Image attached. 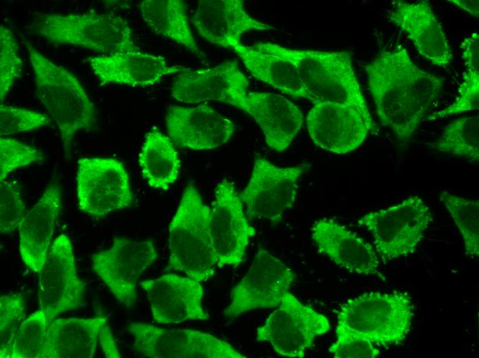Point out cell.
<instances>
[{"instance_id":"cell-25","label":"cell","mask_w":479,"mask_h":358,"mask_svg":"<svg viewBox=\"0 0 479 358\" xmlns=\"http://www.w3.org/2000/svg\"><path fill=\"white\" fill-rule=\"evenodd\" d=\"M61 203L60 187L50 184L18 227L21 257L33 272L39 273L45 262Z\"/></svg>"},{"instance_id":"cell-40","label":"cell","mask_w":479,"mask_h":358,"mask_svg":"<svg viewBox=\"0 0 479 358\" xmlns=\"http://www.w3.org/2000/svg\"><path fill=\"white\" fill-rule=\"evenodd\" d=\"M26 208L20 191L12 181L0 183V231L11 233L26 214Z\"/></svg>"},{"instance_id":"cell-20","label":"cell","mask_w":479,"mask_h":358,"mask_svg":"<svg viewBox=\"0 0 479 358\" xmlns=\"http://www.w3.org/2000/svg\"><path fill=\"white\" fill-rule=\"evenodd\" d=\"M310 232L317 251L340 268L358 275L383 278L374 247L337 220L319 219Z\"/></svg>"},{"instance_id":"cell-27","label":"cell","mask_w":479,"mask_h":358,"mask_svg":"<svg viewBox=\"0 0 479 358\" xmlns=\"http://www.w3.org/2000/svg\"><path fill=\"white\" fill-rule=\"evenodd\" d=\"M379 53L394 78L426 114L443 91L444 79L418 67L402 45Z\"/></svg>"},{"instance_id":"cell-31","label":"cell","mask_w":479,"mask_h":358,"mask_svg":"<svg viewBox=\"0 0 479 358\" xmlns=\"http://www.w3.org/2000/svg\"><path fill=\"white\" fill-rule=\"evenodd\" d=\"M465 65L462 83L458 89V96L453 103L445 109L427 116L435 120L457 115L479 108V34H469L460 45Z\"/></svg>"},{"instance_id":"cell-6","label":"cell","mask_w":479,"mask_h":358,"mask_svg":"<svg viewBox=\"0 0 479 358\" xmlns=\"http://www.w3.org/2000/svg\"><path fill=\"white\" fill-rule=\"evenodd\" d=\"M432 222V211L426 202L412 196L365 213L358 224L371 233L380 261L386 263L414 253Z\"/></svg>"},{"instance_id":"cell-19","label":"cell","mask_w":479,"mask_h":358,"mask_svg":"<svg viewBox=\"0 0 479 358\" xmlns=\"http://www.w3.org/2000/svg\"><path fill=\"white\" fill-rule=\"evenodd\" d=\"M147 293L152 315L159 324L206 320L202 306L204 290L200 282L174 273H165L140 282Z\"/></svg>"},{"instance_id":"cell-30","label":"cell","mask_w":479,"mask_h":358,"mask_svg":"<svg viewBox=\"0 0 479 358\" xmlns=\"http://www.w3.org/2000/svg\"><path fill=\"white\" fill-rule=\"evenodd\" d=\"M140 10L145 23L157 34L184 46L200 58L204 56L191 30L184 1L145 0Z\"/></svg>"},{"instance_id":"cell-35","label":"cell","mask_w":479,"mask_h":358,"mask_svg":"<svg viewBox=\"0 0 479 358\" xmlns=\"http://www.w3.org/2000/svg\"><path fill=\"white\" fill-rule=\"evenodd\" d=\"M25 316V304L21 295L0 297V357H11L13 341Z\"/></svg>"},{"instance_id":"cell-32","label":"cell","mask_w":479,"mask_h":358,"mask_svg":"<svg viewBox=\"0 0 479 358\" xmlns=\"http://www.w3.org/2000/svg\"><path fill=\"white\" fill-rule=\"evenodd\" d=\"M434 148L442 153L458 156L471 162L479 160V116L456 119L446 125Z\"/></svg>"},{"instance_id":"cell-34","label":"cell","mask_w":479,"mask_h":358,"mask_svg":"<svg viewBox=\"0 0 479 358\" xmlns=\"http://www.w3.org/2000/svg\"><path fill=\"white\" fill-rule=\"evenodd\" d=\"M46 328L41 309L24 319L14 339L10 358H43Z\"/></svg>"},{"instance_id":"cell-21","label":"cell","mask_w":479,"mask_h":358,"mask_svg":"<svg viewBox=\"0 0 479 358\" xmlns=\"http://www.w3.org/2000/svg\"><path fill=\"white\" fill-rule=\"evenodd\" d=\"M389 19L431 63L442 67L450 65L453 58L451 47L428 1H394Z\"/></svg>"},{"instance_id":"cell-15","label":"cell","mask_w":479,"mask_h":358,"mask_svg":"<svg viewBox=\"0 0 479 358\" xmlns=\"http://www.w3.org/2000/svg\"><path fill=\"white\" fill-rule=\"evenodd\" d=\"M308 112L306 126L318 147L337 154L354 151L374 130L354 107L335 102H318Z\"/></svg>"},{"instance_id":"cell-7","label":"cell","mask_w":479,"mask_h":358,"mask_svg":"<svg viewBox=\"0 0 479 358\" xmlns=\"http://www.w3.org/2000/svg\"><path fill=\"white\" fill-rule=\"evenodd\" d=\"M76 183L78 209L96 218L125 209L134 200L129 173L116 158L78 159Z\"/></svg>"},{"instance_id":"cell-12","label":"cell","mask_w":479,"mask_h":358,"mask_svg":"<svg viewBox=\"0 0 479 358\" xmlns=\"http://www.w3.org/2000/svg\"><path fill=\"white\" fill-rule=\"evenodd\" d=\"M294 280L289 267L260 248L246 274L233 287L223 314L233 319L251 310L277 307Z\"/></svg>"},{"instance_id":"cell-38","label":"cell","mask_w":479,"mask_h":358,"mask_svg":"<svg viewBox=\"0 0 479 358\" xmlns=\"http://www.w3.org/2000/svg\"><path fill=\"white\" fill-rule=\"evenodd\" d=\"M50 116L25 108L0 105V134L5 137L50 125Z\"/></svg>"},{"instance_id":"cell-41","label":"cell","mask_w":479,"mask_h":358,"mask_svg":"<svg viewBox=\"0 0 479 358\" xmlns=\"http://www.w3.org/2000/svg\"><path fill=\"white\" fill-rule=\"evenodd\" d=\"M98 339L106 357L118 358L122 357L108 323L101 328Z\"/></svg>"},{"instance_id":"cell-14","label":"cell","mask_w":479,"mask_h":358,"mask_svg":"<svg viewBox=\"0 0 479 358\" xmlns=\"http://www.w3.org/2000/svg\"><path fill=\"white\" fill-rule=\"evenodd\" d=\"M214 196L209 232L217 266L236 267L242 262L255 231L248 222L233 182L226 178L221 180L215 187Z\"/></svg>"},{"instance_id":"cell-37","label":"cell","mask_w":479,"mask_h":358,"mask_svg":"<svg viewBox=\"0 0 479 358\" xmlns=\"http://www.w3.org/2000/svg\"><path fill=\"white\" fill-rule=\"evenodd\" d=\"M43 153L23 142L10 137L0 138V181L12 171L30 164L42 163Z\"/></svg>"},{"instance_id":"cell-24","label":"cell","mask_w":479,"mask_h":358,"mask_svg":"<svg viewBox=\"0 0 479 358\" xmlns=\"http://www.w3.org/2000/svg\"><path fill=\"white\" fill-rule=\"evenodd\" d=\"M237 108L253 117L261 128L266 144L277 151L290 146L304 121L296 105L275 93L248 92Z\"/></svg>"},{"instance_id":"cell-1","label":"cell","mask_w":479,"mask_h":358,"mask_svg":"<svg viewBox=\"0 0 479 358\" xmlns=\"http://www.w3.org/2000/svg\"><path fill=\"white\" fill-rule=\"evenodd\" d=\"M250 47L292 63L312 103L335 102L354 107L367 123L373 129L376 128L349 52L297 50L271 43H258Z\"/></svg>"},{"instance_id":"cell-17","label":"cell","mask_w":479,"mask_h":358,"mask_svg":"<svg viewBox=\"0 0 479 358\" xmlns=\"http://www.w3.org/2000/svg\"><path fill=\"white\" fill-rule=\"evenodd\" d=\"M249 83L236 61L211 68L180 72L172 84L173 97L182 103L219 101L237 108L248 93Z\"/></svg>"},{"instance_id":"cell-11","label":"cell","mask_w":479,"mask_h":358,"mask_svg":"<svg viewBox=\"0 0 479 358\" xmlns=\"http://www.w3.org/2000/svg\"><path fill=\"white\" fill-rule=\"evenodd\" d=\"M157 257L151 240L115 237L109 248L92 256V269L115 298L131 308L137 300L136 286L140 276Z\"/></svg>"},{"instance_id":"cell-16","label":"cell","mask_w":479,"mask_h":358,"mask_svg":"<svg viewBox=\"0 0 479 358\" xmlns=\"http://www.w3.org/2000/svg\"><path fill=\"white\" fill-rule=\"evenodd\" d=\"M365 70L381 124L392 129L399 141H407L425 114L394 78L379 53L365 66Z\"/></svg>"},{"instance_id":"cell-18","label":"cell","mask_w":479,"mask_h":358,"mask_svg":"<svg viewBox=\"0 0 479 358\" xmlns=\"http://www.w3.org/2000/svg\"><path fill=\"white\" fill-rule=\"evenodd\" d=\"M166 125L171 140L181 148L209 150L226 143L235 131L234 123L207 104L170 106Z\"/></svg>"},{"instance_id":"cell-13","label":"cell","mask_w":479,"mask_h":358,"mask_svg":"<svg viewBox=\"0 0 479 358\" xmlns=\"http://www.w3.org/2000/svg\"><path fill=\"white\" fill-rule=\"evenodd\" d=\"M85 290L77 273L72 242L61 234L51 244L39 273V302L47 326L58 315L80 306Z\"/></svg>"},{"instance_id":"cell-42","label":"cell","mask_w":479,"mask_h":358,"mask_svg":"<svg viewBox=\"0 0 479 358\" xmlns=\"http://www.w3.org/2000/svg\"><path fill=\"white\" fill-rule=\"evenodd\" d=\"M448 1L465 10L471 15L478 18L479 15L478 0H449Z\"/></svg>"},{"instance_id":"cell-8","label":"cell","mask_w":479,"mask_h":358,"mask_svg":"<svg viewBox=\"0 0 479 358\" xmlns=\"http://www.w3.org/2000/svg\"><path fill=\"white\" fill-rule=\"evenodd\" d=\"M330 328L324 315L304 304L288 291L277 308L257 328L256 340L270 343L281 356L301 358L315 340Z\"/></svg>"},{"instance_id":"cell-39","label":"cell","mask_w":479,"mask_h":358,"mask_svg":"<svg viewBox=\"0 0 479 358\" xmlns=\"http://www.w3.org/2000/svg\"><path fill=\"white\" fill-rule=\"evenodd\" d=\"M336 340L329 348L334 358H375L379 349L366 337L337 325Z\"/></svg>"},{"instance_id":"cell-3","label":"cell","mask_w":479,"mask_h":358,"mask_svg":"<svg viewBox=\"0 0 479 358\" xmlns=\"http://www.w3.org/2000/svg\"><path fill=\"white\" fill-rule=\"evenodd\" d=\"M210 213L198 189L189 183L169 224L165 271L181 272L200 282L215 275L217 259L209 232Z\"/></svg>"},{"instance_id":"cell-5","label":"cell","mask_w":479,"mask_h":358,"mask_svg":"<svg viewBox=\"0 0 479 358\" xmlns=\"http://www.w3.org/2000/svg\"><path fill=\"white\" fill-rule=\"evenodd\" d=\"M30 29L49 43L79 46L103 55L139 50L127 21L114 14H45L33 20Z\"/></svg>"},{"instance_id":"cell-2","label":"cell","mask_w":479,"mask_h":358,"mask_svg":"<svg viewBox=\"0 0 479 358\" xmlns=\"http://www.w3.org/2000/svg\"><path fill=\"white\" fill-rule=\"evenodd\" d=\"M25 47L34 75L36 94L57 125L65 155L70 158L74 136L89 131L94 120L93 103L70 71L42 54L30 42Z\"/></svg>"},{"instance_id":"cell-23","label":"cell","mask_w":479,"mask_h":358,"mask_svg":"<svg viewBox=\"0 0 479 358\" xmlns=\"http://www.w3.org/2000/svg\"><path fill=\"white\" fill-rule=\"evenodd\" d=\"M87 61L101 83L131 87L153 85L164 76L189 69L182 65H169L164 57L140 50L89 56Z\"/></svg>"},{"instance_id":"cell-9","label":"cell","mask_w":479,"mask_h":358,"mask_svg":"<svg viewBox=\"0 0 479 358\" xmlns=\"http://www.w3.org/2000/svg\"><path fill=\"white\" fill-rule=\"evenodd\" d=\"M308 168L306 163L280 167L264 158H256L249 180L240 193L247 218L280 222L286 211L294 207L298 182Z\"/></svg>"},{"instance_id":"cell-28","label":"cell","mask_w":479,"mask_h":358,"mask_svg":"<svg viewBox=\"0 0 479 358\" xmlns=\"http://www.w3.org/2000/svg\"><path fill=\"white\" fill-rule=\"evenodd\" d=\"M232 50L257 80L292 97L304 98L312 101L311 96L302 83L297 68L290 61L257 51L242 43L234 46Z\"/></svg>"},{"instance_id":"cell-29","label":"cell","mask_w":479,"mask_h":358,"mask_svg":"<svg viewBox=\"0 0 479 358\" xmlns=\"http://www.w3.org/2000/svg\"><path fill=\"white\" fill-rule=\"evenodd\" d=\"M138 163L147 184L161 190L168 189L178 180L181 167L173 141L156 127L145 135Z\"/></svg>"},{"instance_id":"cell-22","label":"cell","mask_w":479,"mask_h":358,"mask_svg":"<svg viewBox=\"0 0 479 358\" xmlns=\"http://www.w3.org/2000/svg\"><path fill=\"white\" fill-rule=\"evenodd\" d=\"M191 21L202 38L231 50L247 32L275 29L251 16L242 0H200Z\"/></svg>"},{"instance_id":"cell-36","label":"cell","mask_w":479,"mask_h":358,"mask_svg":"<svg viewBox=\"0 0 479 358\" xmlns=\"http://www.w3.org/2000/svg\"><path fill=\"white\" fill-rule=\"evenodd\" d=\"M23 62L12 31L0 26V101L2 103L14 81L21 76Z\"/></svg>"},{"instance_id":"cell-4","label":"cell","mask_w":479,"mask_h":358,"mask_svg":"<svg viewBox=\"0 0 479 358\" xmlns=\"http://www.w3.org/2000/svg\"><path fill=\"white\" fill-rule=\"evenodd\" d=\"M414 316V304L407 292H369L340 306L337 325L366 337L376 346L387 347L406 338Z\"/></svg>"},{"instance_id":"cell-33","label":"cell","mask_w":479,"mask_h":358,"mask_svg":"<svg viewBox=\"0 0 479 358\" xmlns=\"http://www.w3.org/2000/svg\"><path fill=\"white\" fill-rule=\"evenodd\" d=\"M439 200L448 211L458 227L467 255H479V201L458 196L446 191Z\"/></svg>"},{"instance_id":"cell-10","label":"cell","mask_w":479,"mask_h":358,"mask_svg":"<svg viewBox=\"0 0 479 358\" xmlns=\"http://www.w3.org/2000/svg\"><path fill=\"white\" fill-rule=\"evenodd\" d=\"M136 350L151 358H245L229 343L192 329H165L134 322L127 327Z\"/></svg>"},{"instance_id":"cell-26","label":"cell","mask_w":479,"mask_h":358,"mask_svg":"<svg viewBox=\"0 0 479 358\" xmlns=\"http://www.w3.org/2000/svg\"><path fill=\"white\" fill-rule=\"evenodd\" d=\"M106 317L58 318L47 326L43 358H91Z\"/></svg>"}]
</instances>
